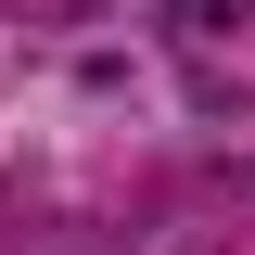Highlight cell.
Returning a JSON list of instances; mask_svg holds the SVG:
<instances>
[{
    "label": "cell",
    "mask_w": 255,
    "mask_h": 255,
    "mask_svg": "<svg viewBox=\"0 0 255 255\" xmlns=\"http://www.w3.org/2000/svg\"><path fill=\"white\" fill-rule=\"evenodd\" d=\"M255 0H179V26H243Z\"/></svg>",
    "instance_id": "obj_1"
}]
</instances>
